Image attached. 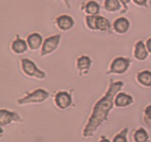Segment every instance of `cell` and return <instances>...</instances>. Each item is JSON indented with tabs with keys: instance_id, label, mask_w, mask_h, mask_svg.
Returning <instances> with one entry per match:
<instances>
[{
	"instance_id": "6da1fadb",
	"label": "cell",
	"mask_w": 151,
	"mask_h": 142,
	"mask_svg": "<svg viewBox=\"0 0 151 142\" xmlns=\"http://www.w3.org/2000/svg\"><path fill=\"white\" fill-rule=\"evenodd\" d=\"M123 86L124 83L122 81H111L105 96L96 103L92 115L89 118V122L84 130V136L87 137L93 135L96 129L106 120L109 112L113 107L115 95L119 90H121Z\"/></svg>"
},
{
	"instance_id": "7a4b0ae2",
	"label": "cell",
	"mask_w": 151,
	"mask_h": 142,
	"mask_svg": "<svg viewBox=\"0 0 151 142\" xmlns=\"http://www.w3.org/2000/svg\"><path fill=\"white\" fill-rule=\"evenodd\" d=\"M49 98V93L46 90L42 89H37L34 92L28 94L21 99L17 101L19 105H24V104H29V103H42L45 100Z\"/></svg>"
},
{
	"instance_id": "3957f363",
	"label": "cell",
	"mask_w": 151,
	"mask_h": 142,
	"mask_svg": "<svg viewBox=\"0 0 151 142\" xmlns=\"http://www.w3.org/2000/svg\"><path fill=\"white\" fill-rule=\"evenodd\" d=\"M22 70L25 75L29 77H35L37 79H44L46 77V74L44 72L38 69L35 65L34 62L28 59H23L21 60Z\"/></svg>"
},
{
	"instance_id": "277c9868",
	"label": "cell",
	"mask_w": 151,
	"mask_h": 142,
	"mask_svg": "<svg viewBox=\"0 0 151 142\" xmlns=\"http://www.w3.org/2000/svg\"><path fill=\"white\" fill-rule=\"evenodd\" d=\"M131 64V60L128 58L124 57H118L115 58L112 61L111 69L109 71L108 74H123L127 72L128 67Z\"/></svg>"
},
{
	"instance_id": "5b68a950",
	"label": "cell",
	"mask_w": 151,
	"mask_h": 142,
	"mask_svg": "<svg viewBox=\"0 0 151 142\" xmlns=\"http://www.w3.org/2000/svg\"><path fill=\"white\" fill-rule=\"evenodd\" d=\"M60 37H61L60 35H55V36H50L48 38H46L44 41L42 46L41 56L43 57L54 52L59 46Z\"/></svg>"
},
{
	"instance_id": "8992f818",
	"label": "cell",
	"mask_w": 151,
	"mask_h": 142,
	"mask_svg": "<svg viewBox=\"0 0 151 142\" xmlns=\"http://www.w3.org/2000/svg\"><path fill=\"white\" fill-rule=\"evenodd\" d=\"M55 101L57 106L61 109H65L72 104V98L70 96V94L63 91L58 93L56 94Z\"/></svg>"
},
{
	"instance_id": "52a82bcc",
	"label": "cell",
	"mask_w": 151,
	"mask_h": 142,
	"mask_svg": "<svg viewBox=\"0 0 151 142\" xmlns=\"http://www.w3.org/2000/svg\"><path fill=\"white\" fill-rule=\"evenodd\" d=\"M20 120V117L17 113L11 112L7 110H1L0 111V123L1 126H5L9 124L12 121Z\"/></svg>"
},
{
	"instance_id": "ba28073f",
	"label": "cell",
	"mask_w": 151,
	"mask_h": 142,
	"mask_svg": "<svg viewBox=\"0 0 151 142\" xmlns=\"http://www.w3.org/2000/svg\"><path fill=\"white\" fill-rule=\"evenodd\" d=\"M57 25L62 31H68L74 26V20L68 15H63L56 19Z\"/></svg>"
},
{
	"instance_id": "9c48e42d",
	"label": "cell",
	"mask_w": 151,
	"mask_h": 142,
	"mask_svg": "<svg viewBox=\"0 0 151 142\" xmlns=\"http://www.w3.org/2000/svg\"><path fill=\"white\" fill-rule=\"evenodd\" d=\"M27 44L32 50H38L43 44L42 37L37 33H32L27 38Z\"/></svg>"
},
{
	"instance_id": "30bf717a",
	"label": "cell",
	"mask_w": 151,
	"mask_h": 142,
	"mask_svg": "<svg viewBox=\"0 0 151 142\" xmlns=\"http://www.w3.org/2000/svg\"><path fill=\"white\" fill-rule=\"evenodd\" d=\"M148 56L147 48L145 46L144 42L142 41H139L135 46L134 57L137 60L142 61L145 60Z\"/></svg>"
},
{
	"instance_id": "8fae6325",
	"label": "cell",
	"mask_w": 151,
	"mask_h": 142,
	"mask_svg": "<svg viewBox=\"0 0 151 142\" xmlns=\"http://www.w3.org/2000/svg\"><path fill=\"white\" fill-rule=\"evenodd\" d=\"M28 44L23 39L20 37H17L12 44V50L14 53L21 55L26 52L28 50Z\"/></svg>"
},
{
	"instance_id": "7c38bea8",
	"label": "cell",
	"mask_w": 151,
	"mask_h": 142,
	"mask_svg": "<svg viewBox=\"0 0 151 142\" xmlns=\"http://www.w3.org/2000/svg\"><path fill=\"white\" fill-rule=\"evenodd\" d=\"M130 24L126 18L120 17L114 22V29L118 33H125L129 29Z\"/></svg>"
},
{
	"instance_id": "4fadbf2b",
	"label": "cell",
	"mask_w": 151,
	"mask_h": 142,
	"mask_svg": "<svg viewBox=\"0 0 151 142\" xmlns=\"http://www.w3.org/2000/svg\"><path fill=\"white\" fill-rule=\"evenodd\" d=\"M132 103V98L126 93H120L115 96V104L118 107H124L130 105Z\"/></svg>"
},
{
	"instance_id": "5bb4252c",
	"label": "cell",
	"mask_w": 151,
	"mask_h": 142,
	"mask_svg": "<svg viewBox=\"0 0 151 142\" xmlns=\"http://www.w3.org/2000/svg\"><path fill=\"white\" fill-rule=\"evenodd\" d=\"M91 60L89 56L83 55L77 60V68L81 72L87 73L91 66Z\"/></svg>"
},
{
	"instance_id": "9a60e30c",
	"label": "cell",
	"mask_w": 151,
	"mask_h": 142,
	"mask_svg": "<svg viewBox=\"0 0 151 142\" xmlns=\"http://www.w3.org/2000/svg\"><path fill=\"white\" fill-rule=\"evenodd\" d=\"M138 82L141 85L145 87H150L151 86V72L150 71H142L137 74Z\"/></svg>"
},
{
	"instance_id": "2e32d148",
	"label": "cell",
	"mask_w": 151,
	"mask_h": 142,
	"mask_svg": "<svg viewBox=\"0 0 151 142\" xmlns=\"http://www.w3.org/2000/svg\"><path fill=\"white\" fill-rule=\"evenodd\" d=\"M100 7L94 1H90L86 5V12L90 16H96L99 13Z\"/></svg>"
},
{
	"instance_id": "e0dca14e",
	"label": "cell",
	"mask_w": 151,
	"mask_h": 142,
	"mask_svg": "<svg viewBox=\"0 0 151 142\" xmlns=\"http://www.w3.org/2000/svg\"><path fill=\"white\" fill-rule=\"evenodd\" d=\"M110 28V23L106 18L102 16H97L96 19V29L100 31H106Z\"/></svg>"
},
{
	"instance_id": "ac0fdd59",
	"label": "cell",
	"mask_w": 151,
	"mask_h": 142,
	"mask_svg": "<svg viewBox=\"0 0 151 142\" xmlns=\"http://www.w3.org/2000/svg\"><path fill=\"white\" fill-rule=\"evenodd\" d=\"M105 9L109 12H115L120 8L119 0H105Z\"/></svg>"
},
{
	"instance_id": "d6986e66",
	"label": "cell",
	"mask_w": 151,
	"mask_h": 142,
	"mask_svg": "<svg viewBox=\"0 0 151 142\" xmlns=\"http://www.w3.org/2000/svg\"><path fill=\"white\" fill-rule=\"evenodd\" d=\"M134 140L136 142H146L148 140L147 132L143 128H140L135 132Z\"/></svg>"
},
{
	"instance_id": "ffe728a7",
	"label": "cell",
	"mask_w": 151,
	"mask_h": 142,
	"mask_svg": "<svg viewBox=\"0 0 151 142\" xmlns=\"http://www.w3.org/2000/svg\"><path fill=\"white\" fill-rule=\"evenodd\" d=\"M98 16H89L86 17V24L87 26L89 27L90 29L96 30V19Z\"/></svg>"
},
{
	"instance_id": "44dd1931",
	"label": "cell",
	"mask_w": 151,
	"mask_h": 142,
	"mask_svg": "<svg viewBox=\"0 0 151 142\" xmlns=\"http://www.w3.org/2000/svg\"><path fill=\"white\" fill-rule=\"evenodd\" d=\"M128 132V128H125L124 130H123L119 134L115 136L113 142H127V139H126V135Z\"/></svg>"
},
{
	"instance_id": "7402d4cb",
	"label": "cell",
	"mask_w": 151,
	"mask_h": 142,
	"mask_svg": "<svg viewBox=\"0 0 151 142\" xmlns=\"http://www.w3.org/2000/svg\"><path fill=\"white\" fill-rule=\"evenodd\" d=\"M144 120L147 125L151 126V106H148L145 110Z\"/></svg>"
},
{
	"instance_id": "603a6c76",
	"label": "cell",
	"mask_w": 151,
	"mask_h": 142,
	"mask_svg": "<svg viewBox=\"0 0 151 142\" xmlns=\"http://www.w3.org/2000/svg\"><path fill=\"white\" fill-rule=\"evenodd\" d=\"M146 1L147 0H133L134 4L138 6H146Z\"/></svg>"
},
{
	"instance_id": "cb8c5ba5",
	"label": "cell",
	"mask_w": 151,
	"mask_h": 142,
	"mask_svg": "<svg viewBox=\"0 0 151 142\" xmlns=\"http://www.w3.org/2000/svg\"><path fill=\"white\" fill-rule=\"evenodd\" d=\"M146 48H147L148 51L151 54V37L148 40L147 42H146Z\"/></svg>"
},
{
	"instance_id": "d4e9b609",
	"label": "cell",
	"mask_w": 151,
	"mask_h": 142,
	"mask_svg": "<svg viewBox=\"0 0 151 142\" xmlns=\"http://www.w3.org/2000/svg\"><path fill=\"white\" fill-rule=\"evenodd\" d=\"M130 1H131V0H120V2H121L122 4H124V6H126V5L130 2Z\"/></svg>"
},
{
	"instance_id": "484cf974",
	"label": "cell",
	"mask_w": 151,
	"mask_h": 142,
	"mask_svg": "<svg viewBox=\"0 0 151 142\" xmlns=\"http://www.w3.org/2000/svg\"><path fill=\"white\" fill-rule=\"evenodd\" d=\"M100 142H110V141L107 140V139H103V140H102Z\"/></svg>"
},
{
	"instance_id": "4316f807",
	"label": "cell",
	"mask_w": 151,
	"mask_h": 142,
	"mask_svg": "<svg viewBox=\"0 0 151 142\" xmlns=\"http://www.w3.org/2000/svg\"><path fill=\"white\" fill-rule=\"evenodd\" d=\"M63 1H64V2H65V4H67V5H68V7H69V4H68V0H63Z\"/></svg>"
}]
</instances>
